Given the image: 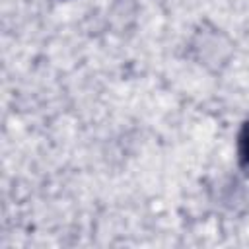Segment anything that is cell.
I'll list each match as a JSON object with an SVG mask.
<instances>
[{"label":"cell","instance_id":"cell-1","mask_svg":"<svg viewBox=\"0 0 249 249\" xmlns=\"http://www.w3.org/2000/svg\"><path fill=\"white\" fill-rule=\"evenodd\" d=\"M237 156L243 169L249 171V121L243 123L239 136H237Z\"/></svg>","mask_w":249,"mask_h":249}]
</instances>
